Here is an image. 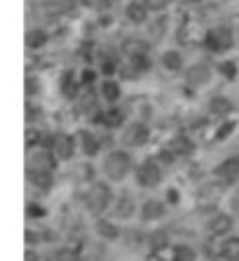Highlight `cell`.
<instances>
[{"label": "cell", "mask_w": 239, "mask_h": 261, "mask_svg": "<svg viewBox=\"0 0 239 261\" xmlns=\"http://www.w3.org/2000/svg\"><path fill=\"white\" fill-rule=\"evenodd\" d=\"M206 78H209V71H206V68H192V71L188 73V80H190L192 85H199V83H204Z\"/></svg>", "instance_id": "cell-20"}, {"label": "cell", "mask_w": 239, "mask_h": 261, "mask_svg": "<svg viewBox=\"0 0 239 261\" xmlns=\"http://www.w3.org/2000/svg\"><path fill=\"white\" fill-rule=\"evenodd\" d=\"M167 148L176 155V158H188V155H192L195 153V144H192V139H188V137H173L171 141L167 144Z\"/></svg>", "instance_id": "cell-9"}, {"label": "cell", "mask_w": 239, "mask_h": 261, "mask_svg": "<svg viewBox=\"0 0 239 261\" xmlns=\"http://www.w3.org/2000/svg\"><path fill=\"white\" fill-rule=\"evenodd\" d=\"M56 167V153L52 148H38V151L28 153L26 160V172H54Z\"/></svg>", "instance_id": "cell-3"}, {"label": "cell", "mask_w": 239, "mask_h": 261, "mask_svg": "<svg viewBox=\"0 0 239 261\" xmlns=\"http://www.w3.org/2000/svg\"><path fill=\"white\" fill-rule=\"evenodd\" d=\"M232 129H234L232 122H230V125H223V127L218 129V134H216V139H225V137H227L230 132H232Z\"/></svg>", "instance_id": "cell-24"}, {"label": "cell", "mask_w": 239, "mask_h": 261, "mask_svg": "<svg viewBox=\"0 0 239 261\" xmlns=\"http://www.w3.org/2000/svg\"><path fill=\"white\" fill-rule=\"evenodd\" d=\"M52 151L56 153V158H59V160H71L73 158V151H75V139H73V137H68V134H56Z\"/></svg>", "instance_id": "cell-8"}, {"label": "cell", "mask_w": 239, "mask_h": 261, "mask_svg": "<svg viewBox=\"0 0 239 261\" xmlns=\"http://www.w3.org/2000/svg\"><path fill=\"white\" fill-rule=\"evenodd\" d=\"M148 139H150V129L143 122H132V125L125 129V134H122L125 146H132V148H138V146L148 144Z\"/></svg>", "instance_id": "cell-5"}, {"label": "cell", "mask_w": 239, "mask_h": 261, "mask_svg": "<svg viewBox=\"0 0 239 261\" xmlns=\"http://www.w3.org/2000/svg\"><path fill=\"white\" fill-rule=\"evenodd\" d=\"M129 170H132V155L127 151H110L103 160V172L113 181H122L129 174Z\"/></svg>", "instance_id": "cell-1"}, {"label": "cell", "mask_w": 239, "mask_h": 261, "mask_svg": "<svg viewBox=\"0 0 239 261\" xmlns=\"http://www.w3.org/2000/svg\"><path fill=\"white\" fill-rule=\"evenodd\" d=\"M136 210L134 205V198L129 193H122L117 200L113 202V212H110V219H129Z\"/></svg>", "instance_id": "cell-7"}, {"label": "cell", "mask_w": 239, "mask_h": 261, "mask_svg": "<svg viewBox=\"0 0 239 261\" xmlns=\"http://www.w3.org/2000/svg\"><path fill=\"white\" fill-rule=\"evenodd\" d=\"M216 179L221 184H234L239 179V158L232 155V158H225L218 167H216Z\"/></svg>", "instance_id": "cell-6"}, {"label": "cell", "mask_w": 239, "mask_h": 261, "mask_svg": "<svg viewBox=\"0 0 239 261\" xmlns=\"http://www.w3.org/2000/svg\"><path fill=\"white\" fill-rule=\"evenodd\" d=\"M96 233L106 240H117L120 238V228L113 224V219H99L96 221Z\"/></svg>", "instance_id": "cell-12"}, {"label": "cell", "mask_w": 239, "mask_h": 261, "mask_svg": "<svg viewBox=\"0 0 239 261\" xmlns=\"http://www.w3.org/2000/svg\"><path fill=\"white\" fill-rule=\"evenodd\" d=\"M230 109H232V103L227 101V99H214L211 101V111L214 113H227Z\"/></svg>", "instance_id": "cell-21"}, {"label": "cell", "mask_w": 239, "mask_h": 261, "mask_svg": "<svg viewBox=\"0 0 239 261\" xmlns=\"http://www.w3.org/2000/svg\"><path fill=\"white\" fill-rule=\"evenodd\" d=\"M148 247L150 252H162L164 247H169V236L167 231H153L148 236Z\"/></svg>", "instance_id": "cell-15"}, {"label": "cell", "mask_w": 239, "mask_h": 261, "mask_svg": "<svg viewBox=\"0 0 239 261\" xmlns=\"http://www.w3.org/2000/svg\"><path fill=\"white\" fill-rule=\"evenodd\" d=\"M36 240H38V236H36V233H33V231H26V243H36Z\"/></svg>", "instance_id": "cell-28"}, {"label": "cell", "mask_w": 239, "mask_h": 261, "mask_svg": "<svg viewBox=\"0 0 239 261\" xmlns=\"http://www.w3.org/2000/svg\"><path fill=\"white\" fill-rule=\"evenodd\" d=\"M164 61H167V68H178V57L176 55H167Z\"/></svg>", "instance_id": "cell-25"}, {"label": "cell", "mask_w": 239, "mask_h": 261, "mask_svg": "<svg viewBox=\"0 0 239 261\" xmlns=\"http://www.w3.org/2000/svg\"><path fill=\"white\" fill-rule=\"evenodd\" d=\"M103 94H106L108 101H117V97H120V87L115 85V83H106V85H103Z\"/></svg>", "instance_id": "cell-22"}, {"label": "cell", "mask_w": 239, "mask_h": 261, "mask_svg": "<svg viewBox=\"0 0 239 261\" xmlns=\"http://www.w3.org/2000/svg\"><path fill=\"white\" fill-rule=\"evenodd\" d=\"M26 261H38V252H33V249H26Z\"/></svg>", "instance_id": "cell-27"}, {"label": "cell", "mask_w": 239, "mask_h": 261, "mask_svg": "<svg viewBox=\"0 0 239 261\" xmlns=\"http://www.w3.org/2000/svg\"><path fill=\"white\" fill-rule=\"evenodd\" d=\"M54 261H78L80 259V247H61L52 254Z\"/></svg>", "instance_id": "cell-18"}, {"label": "cell", "mask_w": 239, "mask_h": 261, "mask_svg": "<svg viewBox=\"0 0 239 261\" xmlns=\"http://www.w3.org/2000/svg\"><path fill=\"white\" fill-rule=\"evenodd\" d=\"M164 217V205L160 200H145L141 207V219L143 221H155V219Z\"/></svg>", "instance_id": "cell-11"}, {"label": "cell", "mask_w": 239, "mask_h": 261, "mask_svg": "<svg viewBox=\"0 0 239 261\" xmlns=\"http://www.w3.org/2000/svg\"><path fill=\"white\" fill-rule=\"evenodd\" d=\"M78 137H80V146H82L84 155H96V153H99V141H96V137L92 132L82 129Z\"/></svg>", "instance_id": "cell-14"}, {"label": "cell", "mask_w": 239, "mask_h": 261, "mask_svg": "<svg viewBox=\"0 0 239 261\" xmlns=\"http://www.w3.org/2000/svg\"><path fill=\"white\" fill-rule=\"evenodd\" d=\"M103 118H106V120H103V122H106V127H113V129L120 127V125H122V120H125L122 111H117V109H115V111H108Z\"/></svg>", "instance_id": "cell-19"}, {"label": "cell", "mask_w": 239, "mask_h": 261, "mask_svg": "<svg viewBox=\"0 0 239 261\" xmlns=\"http://www.w3.org/2000/svg\"><path fill=\"white\" fill-rule=\"evenodd\" d=\"M221 256L227 261H239V238L232 236L221 245Z\"/></svg>", "instance_id": "cell-13"}, {"label": "cell", "mask_w": 239, "mask_h": 261, "mask_svg": "<svg viewBox=\"0 0 239 261\" xmlns=\"http://www.w3.org/2000/svg\"><path fill=\"white\" fill-rule=\"evenodd\" d=\"M26 214H28V219H40V217H45V207L28 205V207H26Z\"/></svg>", "instance_id": "cell-23"}, {"label": "cell", "mask_w": 239, "mask_h": 261, "mask_svg": "<svg viewBox=\"0 0 239 261\" xmlns=\"http://www.w3.org/2000/svg\"><path fill=\"white\" fill-rule=\"evenodd\" d=\"M195 259H197V254L188 245H176L171 252V261H195Z\"/></svg>", "instance_id": "cell-17"}, {"label": "cell", "mask_w": 239, "mask_h": 261, "mask_svg": "<svg viewBox=\"0 0 239 261\" xmlns=\"http://www.w3.org/2000/svg\"><path fill=\"white\" fill-rule=\"evenodd\" d=\"M84 202H87V210H89L94 217H99V214H103L110 207V202H113V193H110V189H108V184H94L89 189V193H87V198H84Z\"/></svg>", "instance_id": "cell-2"}, {"label": "cell", "mask_w": 239, "mask_h": 261, "mask_svg": "<svg viewBox=\"0 0 239 261\" xmlns=\"http://www.w3.org/2000/svg\"><path fill=\"white\" fill-rule=\"evenodd\" d=\"M232 226H234V221L230 214H216L206 228H209V236H225V233L232 231Z\"/></svg>", "instance_id": "cell-10"}, {"label": "cell", "mask_w": 239, "mask_h": 261, "mask_svg": "<svg viewBox=\"0 0 239 261\" xmlns=\"http://www.w3.org/2000/svg\"><path fill=\"white\" fill-rule=\"evenodd\" d=\"M28 181L38 189H49L52 186V172H26Z\"/></svg>", "instance_id": "cell-16"}, {"label": "cell", "mask_w": 239, "mask_h": 261, "mask_svg": "<svg viewBox=\"0 0 239 261\" xmlns=\"http://www.w3.org/2000/svg\"><path fill=\"white\" fill-rule=\"evenodd\" d=\"M167 200L171 202V205H176V202H178V191H176V189L167 191Z\"/></svg>", "instance_id": "cell-26"}, {"label": "cell", "mask_w": 239, "mask_h": 261, "mask_svg": "<svg viewBox=\"0 0 239 261\" xmlns=\"http://www.w3.org/2000/svg\"><path fill=\"white\" fill-rule=\"evenodd\" d=\"M136 181H138V186H143V189H155L157 184L162 181V170H160V165H157L155 158H148L138 165Z\"/></svg>", "instance_id": "cell-4"}]
</instances>
